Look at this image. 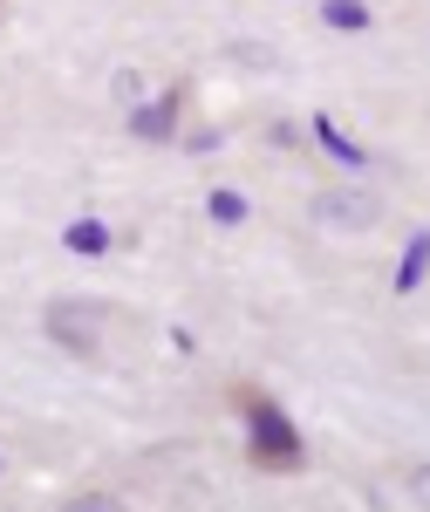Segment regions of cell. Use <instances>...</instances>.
<instances>
[{
  "label": "cell",
  "instance_id": "3957f363",
  "mask_svg": "<svg viewBox=\"0 0 430 512\" xmlns=\"http://www.w3.org/2000/svg\"><path fill=\"white\" fill-rule=\"evenodd\" d=\"M308 212H314V226H328V233H369L383 219V198L369 185H328V192H314Z\"/></svg>",
  "mask_w": 430,
  "mask_h": 512
},
{
  "label": "cell",
  "instance_id": "6da1fadb",
  "mask_svg": "<svg viewBox=\"0 0 430 512\" xmlns=\"http://www.w3.org/2000/svg\"><path fill=\"white\" fill-rule=\"evenodd\" d=\"M239 396V417H246V458L260 465V472H301L308 465V444H301V431H294V417L280 410L267 390H233Z\"/></svg>",
  "mask_w": 430,
  "mask_h": 512
},
{
  "label": "cell",
  "instance_id": "7a4b0ae2",
  "mask_svg": "<svg viewBox=\"0 0 430 512\" xmlns=\"http://www.w3.org/2000/svg\"><path fill=\"white\" fill-rule=\"evenodd\" d=\"M41 328H48V342H62L69 355H96L103 349V328H110V308L103 301H48Z\"/></svg>",
  "mask_w": 430,
  "mask_h": 512
},
{
  "label": "cell",
  "instance_id": "5b68a950",
  "mask_svg": "<svg viewBox=\"0 0 430 512\" xmlns=\"http://www.w3.org/2000/svg\"><path fill=\"white\" fill-rule=\"evenodd\" d=\"M62 246H69V253H82V260H103V253L117 246V233H110L103 219H76V226L62 233Z\"/></svg>",
  "mask_w": 430,
  "mask_h": 512
},
{
  "label": "cell",
  "instance_id": "277c9868",
  "mask_svg": "<svg viewBox=\"0 0 430 512\" xmlns=\"http://www.w3.org/2000/svg\"><path fill=\"white\" fill-rule=\"evenodd\" d=\"M130 130H137L144 144H171V137H178V96H157L144 110H130Z\"/></svg>",
  "mask_w": 430,
  "mask_h": 512
},
{
  "label": "cell",
  "instance_id": "9c48e42d",
  "mask_svg": "<svg viewBox=\"0 0 430 512\" xmlns=\"http://www.w3.org/2000/svg\"><path fill=\"white\" fill-rule=\"evenodd\" d=\"M205 212H212V226H239L253 205H246V192H226V185H219V192L205 198Z\"/></svg>",
  "mask_w": 430,
  "mask_h": 512
},
{
  "label": "cell",
  "instance_id": "52a82bcc",
  "mask_svg": "<svg viewBox=\"0 0 430 512\" xmlns=\"http://www.w3.org/2000/svg\"><path fill=\"white\" fill-rule=\"evenodd\" d=\"M314 137H321V151H328V158L355 164V171H362V164H369V151H362V144H349V137H342V130H335V123H328V117L314 123Z\"/></svg>",
  "mask_w": 430,
  "mask_h": 512
},
{
  "label": "cell",
  "instance_id": "30bf717a",
  "mask_svg": "<svg viewBox=\"0 0 430 512\" xmlns=\"http://www.w3.org/2000/svg\"><path fill=\"white\" fill-rule=\"evenodd\" d=\"M0 465H7V458H0Z\"/></svg>",
  "mask_w": 430,
  "mask_h": 512
},
{
  "label": "cell",
  "instance_id": "8992f818",
  "mask_svg": "<svg viewBox=\"0 0 430 512\" xmlns=\"http://www.w3.org/2000/svg\"><path fill=\"white\" fill-rule=\"evenodd\" d=\"M321 21H328V28H342V35H362L376 14H369L362 0H328V7H321Z\"/></svg>",
  "mask_w": 430,
  "mask_h": 512
},
{
  "label": "cell",
  "instance_id": "ba28073f",
  "mask_svg": "<svg viewBox=\"0 0 430 512\" xmlns=\"http://www.w3.org/2000/svg\"><path fill=\"white\" fill-rule=\"evenodd\" d=\"M424 267H430V233H417L410 253H403V267H396V294H410V287L424 280Z\"/></svg>",
  "mask_w": 430,
  "mask_h": 512
}]
</instances>
